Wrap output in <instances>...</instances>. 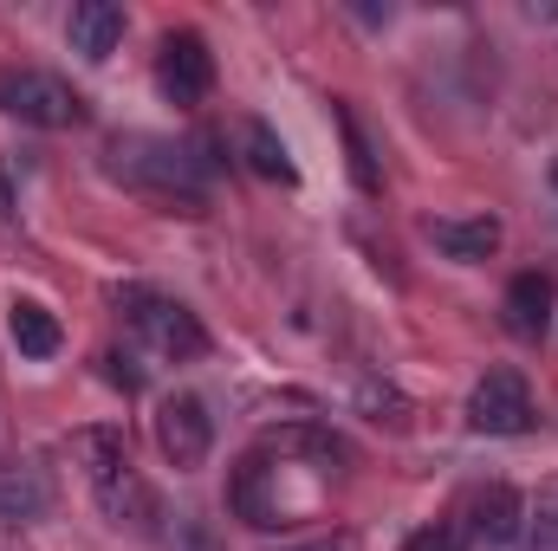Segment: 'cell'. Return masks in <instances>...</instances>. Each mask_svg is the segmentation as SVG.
<instances>
[{"instance_id":"obj_2","label":"cell","mask_w":558,"mask_h":551,"mask_svg":"<svg viewBox=\"0 0 558 551\" xmlns=\"http://www.w3.org/2000/svg\"><path fill=\"white\" fill-rule=\"evenodd\" d=\"M111 175H124V182H137V188H156V195H182V208H195L202 201V188H195V175H189V156L175 149V143H156V137H118L111 143Z\"/></svg>"},{"instance_id":"obj_21","label":"cell","mask_w":558,"mask_h":551,"mask_svg":"<svg viewBox=\"0 0 558 551\" xmlns=\"http://www.w3.org/2000/svg\"><path fill=\"white\" fill-rule=\"evenodd\" d=\"M286 551H344L338 539H312V546H286Z\"/></svg>"},{"instance_id":"obj_7","label":"cell","mask_w":558,"mask_h":551,"mask_svg":"<svg viewBox=\"0 0 558 551\" xmlns=\"http://www.w3.org/2000/svg\"><path fill=\"white\" fill-rule=\"evenodd\" d=\"M428 241H435L448 260L481 267V260L500 254V221H494V215H441V221H428Z\"/></svg>"},{"instance_id":"obj_9","label":"cell","mask_w":558,"mask_h":551,"mask_svg":"<svg viewBox=\"0 0 558 551\" xmlns=\"http://www.w3.org/2000/svg\"><path fill=\"white\" fill-rule=\"evenodd\" d=\"M65 39H72V52H78V59L105 65V59L118 52V39H124V7H111V0H85V7H72Z\"/></svg>"},{"instance_id":"obj_18","label":"cell","mask_w":558,"mask_h":551,"mask_svg":"<svg viewBox=\"0 0 558 551\" xmlns=\"http://www.w3.org/2000/svg\"><path fill=\"white\" fill-rule=\"evenodd\" d=\"M526 519H533V546H539V551H558V493H546V500H539Z\"/></svg>"},{"instance_id":"obj_4","label":"cell","mask_w":558,"mask_h":551,"mask_svg":"<svg viewBox=\"0 0 558 551\" xmlns=\"http://www.w3.org/2000/svg\"><path fill=\"white\" fill-rule=\"evenodd\" d=\"M131 305H137L131 325L149 338L156 357H169V364H195V357L208 351V331L195 325L189 305H175V298H149V292H131Z\"/></svg>"},{"instance_id":"obj_20","label":"cell","mask_w":558,"mask_h":551,"mask_svg":"<svg viewBox=\"0 0 558 551\" xmlns=\"http://www.w3.org/2000/svg\"><path fill=\"white\" fill-rule=\"evenodd\" d=\"M410 551H461V539H454V526H435V532H416Z\"/></svg>"},{"instance_id":"obj_15","label":"cell","mask_w":558,"mask_h":551,"mask_svg":"<svg viewBox=\"0 0 558 551\" xmlns=\"http://www.w3.org/2000/svg\"><path fill=\"white\" fill-rule=\"evenodd\" d=\"M357 415H371L377 428H410V396H403L397 383L364 377V383H357Z\"/></svg>"},{"instance_id":"obj_6","label":"cell","mask_w":558,"mask_h":551,"mask_svg":"<svg viewBox=\"0 0 558 551\" xmlns=\"http://www.w3.org/2000/svg\"><path fill=\"white\" fill-rule=\"evenodd\" d=\"M156 448L175 461V467H202L208 448H215V415L202 396H169L156 409Z\"/></svg>"},{"instance_id":"obj_10","label":"cell","mask_w":558,"mask_h":551,"mask_svg":"<svg viewBox=\"0 0 558 551\" xmlns=\"http://www.w3.org/2000/svg\"><path fill=\"white\" fill-rule=\"evenodd\" d=\"M7 338H13V351H20L26 364H46V357L65 351V325H59L39 298H13V305H7Z\"/></svg>"},{"instance_id":"obj_3","label":"cell","mask_w":558,"mask_h":551,"mask_svg":"<svg viewBox=\"0 0 558 551\" xmlns=\"http://www.w3.org/2000/svg\"><path fill=\"white\" fill-rule=\"evenodd\" d=\"M156 85L169 105H202L215 91V52L202 33H162V52H156Z\"/></svg>"},{"instance_id":"obj_17","label":"cell","mask_w":558,"mask_h":551,"mask_svg":"<svg viewBox=\"0 0 558 551\" xmlns=\"http://www.w3.org/2000/svg\"><path fill=\"white\" fill-rule=\"evenodd\" d=\"M338 131H344V149H351V175H357V188H364V195H377V188H384V175H377V156H371L364 131H357V118H351V111H338Z\"/></svg>"},{"instance_id":"obj_12","label":"cell","mask_w":558,"mask_h":551,"mask_svg":"<svg viewBox=\"0 0 558 551\" xmlns=\"http://www.w3.org/2000/svg\"><path fill=\"white\" fill-rule=\"evenodd\" d=\"M72 461L85 467V480H92V487H105V480L131 474V448H124V428H78V434H72Z\"/></svg>"},{"instance_id":"obj_19","label":"cell","mask_w":558,"mask_h":551,"mask_svg":"<svg viewBox=\"0 0 558 551\" xmlns=\"http://www.w3.org/2000/svg\"><path fill=\"white\" fill-rule=\"evenodd\" d=\"M105 364H111V370H105V377H111V383H118V390H124V396H137V390H143V370H131V357H118V351H111V357H105Z\"/></svg>"},{"instance_id":"obj_13","label":"cell","mask_w":558,"mask_h":551,"mask_svg":"<svg viewBox=\"0 0 558 551\" xmlns=\"http://www.w3.org/2000/svg\"><path fill=\"white\" fill-rule=\"evenodd\" d=\"M92 493H98V506H105L111 526H131V532H149L156 526V493L137 480V467L118 474V480H105V487H92Z\"/></svg>"},{"instance_id":"obj_5","label":"cell","mask_w":558,"mask_h":551,"mask_svg":"<svg viewBox=\"0 0 558 551\" xmlns=\"http://www.w3.org/2000/svg\"><path fill=\"white\" fill-rule=\"evenodd\" d=\"M468 428L474 434H526L533 428V396L520 383V370H487L468 396Z\"/></svg>"},{"instance_id":"obj_22","label":"cell","mask_w":558,"mask_h":551,"mask_svg":"<svg viewBox=\"0 0 558 551\" xmlns=\"http://www.w3.org/2000/svg\"><path fill=\"white\" fill-rule=\"evenodd\" d=\"M553 188H558V162H553Z\"/></svg>"},{"instance_id":"obj_11","label":"cell","mask_w":558,"mask_h":551,"mask_svg":"<svg viewBox=\"0 0 558 551\" xmlns=\"http://www.w3.org/2000/svg\"><path fill=\"white\" fill-rule=\"evenodd\" d=\"M52 513V480L39 461H13L0 467V519L7 526H26V519H46Z\"/></svg>"},{"instance_id":"obj_8","label":"cell","mask_w":558,"mask_h":551,"mask_svg":"<svg viewBox=\"0 0 558 551\" xmlns=\"http://www.w3.org/2000/svg\"><path fill=\"white\" fill-rule=\"evenodd\" d=\"M468 532H474L481 546H513V539L526 532V500H520L507 480L481 487V493H474V506H468Z\"/></svg>"},{"instance_id":"obj_14","label":"cell","mask_w":558,"mask_h":551,"mask_svg":"<svg viewBox=\"0 0 558 551\" xmlns=\"http://www.w3.org/2000/svg\"><path fill=\"white\" fill-rule=\"evenodd\" d=\"M546 325H553V279L520 273L507 285V331H513V338H539Z\"/></svg>"},{"instance_id":"obj_1","label":"cell","mask_w":558,"mask_h":551,"mask_svg":"<svg viewBox=\"0 0 558 551\" xmlns=\"http://www.w3.org/2000/svg\"><path fill=\"white\" fill-rule=\"evenodd\" d=\"M0 111L20 118V124H33V131H72V124H85V98L65 78H52V72H7L0 78Z\"/></svg>"},{"instance_id":"obj_16","label":"cell","mask_w":558,"mask_h":551,"mask_svg":"<svg viewBox=\"0 0 558 551\" xmlns=\"http://www.w3.org/2000/svg\"><path fill=\"white\" fill-rule=\"evenodd\" d=\"M247 162L267 175V182H299V169H292V156H286V143L274 137V124H247Z\"/></svg>"}]
</instances>
